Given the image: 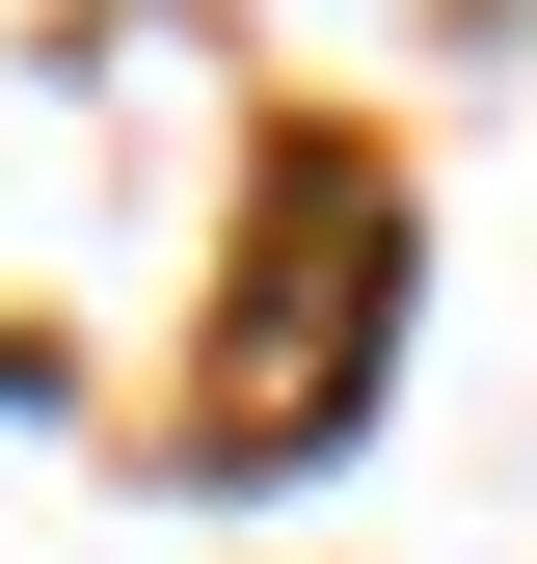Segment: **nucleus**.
Returning <instances> with one entry per match:
<instances>
[{"mask_svg":"<svg viewBox=\"0 0 537 564\" xmlns=\"http://www.w3.org/2000/svg\"><path fill=\"white\" fill-rule=\"evenodd\" d=\"M376 323H403V162L376 134H268V188H242V403H216V457H322L376 403Z\"/></svg>","mask_w":537,"mask_h":564,"instance_id":"obj_1","label":"nucleus"}]
</instances>
